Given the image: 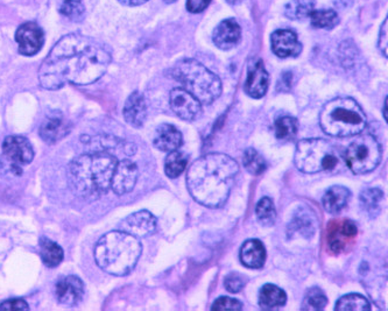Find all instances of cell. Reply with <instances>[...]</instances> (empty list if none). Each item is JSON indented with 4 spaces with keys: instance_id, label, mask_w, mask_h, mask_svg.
<instances>
[{
    "instance_id": "1f68e13d",
    "label": "cell",
    "mask_w": 388,
    "mask_h": 311,
    "mask_svg": "<svg viewBox=\"0 0 388 311\" xmlns=\"http://www.w3.org/2000/svg\"><path fill=\"white\" fill-rule=\"evenodd\" d=\"M298 124L296 118L291 116H282L275 120V136L280 140L294 139L298 133Z\"/></svg>"
},
{
    "instance_id": "74e56055",
    "label": "cell",
    "mask_w": 388,
    "mask_h": 311,
    "mask_svg": "<svg viewBox=\"0 0 388 311\" xmlns=\"http://www.w3.org/2000/svg\"><path fill=\"white\" fill-rule=\"evenodd\" d=\"M224 285H225L227 292L236 294V293H239L245 287V280L238 273H231V274H229L225 278Z\"/></svg>"
},
{
    "instance_id": "ba28073f",
    "label": "cell",
    "mask_w": 388,
    "mask_h": 311,
    "mask_svg": "<svg viewBox=\"0 0 388 311\" xmlns=\"http://www.w3.org/2000/svg\"><path fill=\"white\" fill-rule=\"evenodd\" d=\"M382 146L371 134H360L344 153V161L355 174L372 172L382 161Z\"/></svg>"
},
{
    "instance_id": "f546056e",
    "label": "cell",
    "mask_w": 388,
    "mask_h": 311,
    "mask_svg": "<svg viewBox=\"0 0 388 311\" xmlns=\"http://www.w3.org/2000/svg\"><path fill=\"white\" fill-rule=\"evenodd\" d=\"M188 165V156L185 153L173 151L166 158L165 173L169 178H176L185 172Z\"/></svg>"
},
{
    "instance_id": "d590c367",
    "label": "cell",
    "mask_w": 388,
    "mask_h": 311,
    "mask_svg": "<svg viewBox=\"0 0 388 311\" xmlns=\"http://www.w3.org/2000/svg\"><path fill=\"white\" fill-rule=\"evenodd\" d=\"M328 303V298L323 290L317 287H313L306 293L303 302H302V310H320Z\"/></svg>"
},
{
    "instance_id": "83f0119b",
    "label": "cell",
    "mask_w": 388,
    "mask_h": 311,
    "mask_svg": "<svg viewBox=\"0 0 388 311\" xmlns=\"http://www.w3.org/2000/svg\"><path fill=\"white\" fill-rule=\"evenodd\" d=\"M58 12L74 23L85 19V6L83 0H58Z\"/></svg>"
},
{
    "instance_id": "8992f818",
    "label": "cell",
    "mask_w": 388,
    "mask_h": 311,
    "mask_svg": "<svg viewBox=\"0 0 388 311\" xmlns=\"http://www.w3.org/2000/svg\"><path fill=\"white\" fill-rule=\"evenodd\" d=\"M172 72L173 77L182 85V88L204 105L214 103L222 94L220 77L196 60L178 61Z\"/></svg>"
},
{
    "instance_id": "f35d334b",
    "label": "cell",
    "mask_w": 388,
    "mask_h": 311,
    "mask_svg": "<svg viewBox=\"0 0 388 311\" xmlns=\"http://www.w3.org/2000/svg\"><path fill=\"white\" fill-rule=\"evenodd\" d=\"M29 305L26 301L21 298H14V300H7L0 305V310H28Z\"/></svg>"
},
{
    "instance_id": "d4e9b609",
    "label": "cell",
    "mask_w": 388,
    "mask_h": 311,
    "mask_svg": "<svg viewBox=\"0 0 388 311\" xmlns=\"http://www.w3.org/2000/svg\"><path fill=\"white\" fill-rule=\"evenodd\" d=\"M287 301V295L281 288L276 285H265L259 294V305L262 309H275L284 307Z\"/></svg>"
},
{
    "instance_id": "9c48e42d",
    "label": "cell",
    "mask_w": 388,
    "mask_h": 311,
    "mask_svg": "<svg viewBox=\"0 0 388 311\" xmlns=\"http://www.w3.org/2000/svg\"><path fill=\"white\" fill-rule=\"evenodd\" d=\"M5 159L10 163L11 170L21 175V167L29 165L34 159V149L25 136H7L3 143Z\"/></svg>"
},
{
    "instance_id": "60d3db41",
    "label": "cell",
    "mask_w": 388,
    "mask_h": 311,
    "mask_svg": "<svg viewBox=\"0 0 388 311\" xmlns=\"http://www.w3.org/2000/svg\"><path fill=\"white\" fill-rule=\"evenodd\" d=\"M387 23L388 20H385V23L382 25L378 43L379 49H380V52L385 58H387Z\"/></svg>"
},
{
    "instance_id": "4fadbf2b",
    "label": "cell",
    "mask_w": 388,
    "mask_h": 311,
    "mask_svg": "<svg viewBox=\"0 0 388 311\" xmlns=\"http://www.w3.org/2000/svg\"><path fill=\"white\" fill-rule=\"evenodd\" d=\"M269 84V72H266L264 62L258 58L251 60L247 67V77L244 85L246 94L249 97L259 99L265 96Z\"/></svg>"
},
{
    "instance_id": "277c9868",
    "label": "cell",
    "mask_w": 388,
    "mask_h": 311,
    "mask_svg": "<svg viewBox=\"0 0 388 311\" xmlns=\"http://www.w3.org/2000/svg\"><path fill=\"white\" fill-rule=\"evenodd\" d=\"M143 252L139 239L124 231H111L98 240L95 259L98 267L111 275L124 276L132 272Z\"/></svg>"
},
{
    "instance_id": "9a60e30c",
    "label": "cell",
    "mask_w": 388,
    "mask_h": 311,
    "mask_svg": "<svg viewBox=\"0 0 388 311\" xmlns=\"http://www.w3.org/2000/svg\"><path fill=\"white\" fill-rule=\"evenodd\" d=\"M120 229L134 237H146L156 229V218L149 211H138L120 223Z\"/></svg>"
},
{
    "instance_id": "cb8c5ba5",
    "label": "cell",
    "mask_w": 388,
    "mask_h": 311,
    "mask_svg": "<svg viewBox=\"0 0 388 311\" xmlns=\"http://www.w3.org/2000/svg\"><path fill=\"white\" fill-rule=\"evenodd\" d=\"M350 190L342 185H333L328 189L322 198L324 209L329 214H338L349 203Z\"/></svg>"
},
{
    "instance_id": "7c38bea8",
    "label": "cell",
    "mask_w": 388,
    "mask_h": 311,
    "mask_svg": "<svg viewBox=\"0 0 388 311\" xmlns=\"http://www.w3.org/2000/svg\"><path fill=\"white\" fill-rule=\"evenodd\" d=\"M169 102L175 114L181 119L193 121L202 114V104L183 88L173 89Z\"/></svg>"
},
{
    "instance_id": "7402d4cb",
    "label": "cell",
    "mask_w": 388,
    "mask_h": 311,
    "mask_svg": "<svg viewBox=\"0 0 388 311\" xmlns=\"http://www.w3.org/2000/svg\"><path fill=\"white\" fill-rule=\"evenodd\" d=\"M240 261L247 268H262L266 261L264 244L258 239L247 240L240 250Z\"/></svg>"
},
{
    "instance_id": "4dcf8cb0",
    "label": "cell",
    "mask_w": 388,
    "mask_h": 311,
    "mask_svg": "<svg viewBox=\"0 0 388 311\" xmlns=\"http://www.w3.org/2000/svg\"><path fill=\"white\" fill-rule=\"evenodd\" d=\"M309 18L313 26L322 30H333L340 23V16L333 10H314Z\"/></svg>"
},
{
    "instance_id": "b9f144b4",
    "label": "cell",
    "mask_w": 388,
    "mask_h": 311,
    "mask_svg": "<svg viewBox=\"0 0 388 311\" xmlns=\"http://www.w3.org/2000/svg\"><path fill=\"white\" fill-rule=\"evenodd\" d=\"M118 1L125 6H139L141 4L147 3L149 0H118Z\"/></svg>"
},
{
    "instance_id": "f1b7e54d",
    "label": "cell",
    "mask_w": 388,
    "mask_h": 311,
    "mask_svg": "<svg viewBox=\"0 0 388 311\" xmlns=\"http://www.w3.org/2000/svg\"><path fill=\"white\" fill-rule=\"evenodd\" d=\"M314 7L315 0H291L286 5L285 16L291 20L306 19L314 11Z\"/></svg>"
},
{
    "instance_id": "e0dca14e",
    "label": "cell",
    "mask_w": 388,
    "mask_h": 311,
    "mask_svg": "<svg viewBox=\"0 0 388 311\" xmlns=\"http://www.w3.org/2000/svg\"><path fill=\"white\" fill-rule=\"evenodd\" d=\"M271 43L273 53L281 59L296 58L301 54L302 45L298 41V36L293 31H275L271 38Z\"/></svg>"
},
{
    "instance_id": "7bdbcfd3",
    "label": "cell",
    "mask_w": 388,
    "mask_h": 311,
    "mask_svg": "<svg viewBox=\"0 0 388 311\" xmlns=\"http://www.w3.org/2000/svg\"><path fill=\"white\" fill-rule=\"evenodd\" d=\"M227 3L231 4V5H236V4L240 3L242 0H227Z\"/></svg>"
},
{
    "instance_id": "5bb4252c",
    "label": "cell",
    "mask_w": 388,
    "mask_h": 311,
    "mask_svg": "<svg viewBox=\"0 0 388 311\" xmlns=\"http://www.w3.org/2000/svg\"><path fill=\"white\" fill-rule=\"evenodd\" d=\"M138 167L131 160L124 159L118 161L114 169V178L111 182V189L118 196L129 194L136 187L138 180Z\"/></svg>"
},
{
    "instance_id": "4316f807",
    "label": "cell",
    "mask_w": 388,
    "mask_h": 311,
    "mask_svg": "<svg viewBox=\"0 0 388 311\" xmlns=\"http://www.w3.org/2000/svg\"><path fill=\"white\" fill-rule=\"evenodd\" d=\"M384 192L378 188L366 189L365 192L360 194V207L362 211L369 214L370 217H377L382 211Z\"/></svg>"
},
{
    "instance_id": "7a4b0ae2",
    "label": "cell",
    "mask_w": 388,
    "mask_h": 311,
    "mask_svg": "<svg viewBox=\"0 0 388 311\" xmlns=\"http://www.w3.org/2000/svg\"><path fill=\"white\" fill-rule=\"evenodd\" d=\"M239 165L231 156L210 153L190 165L187 187L195 201L208 207L225 204L230 196Z\"/></svg>"
},
{
    "instance_id": "6da1fadb",
    "label": "cell",
    "mask_w": 388,
    "mask_h": 311,
    "mask_svg": "<svg viewBox=\"0 0 388 311\" xmlns=\"http://www.w3.org/2000/svg\"><path fill=\"white\" fill-rule=\"evenodd\" d=\"M110 49L101 41L80 33L63 36L39 69V82L47 90L68 83L87 85L98 81L110 65Z\"/></svg>"
},
{
    "instance_id": "30bf717a",
    "label": "cell",
    "mask_w": 388,
    "mask_h": 311,
    "mask_svg": "<svg viewBox=\"0 0 388 311\" xmlns=\"http://www.w3.org/2000/svg\"><path fill=\"white\" fill-rule=\"evenodd\" d=\"M356 224L349 219L331 222L328 229V245L331 252L340 254L352 246L357 237Z\"/></svg>"
},
{
    "instance_id": "52a82bcc",
    "label": "cell",
    "mask_w": 388,
    "mask_h": 311,
    "mask_svg": "<svg viewBox=\"0 0 388 311\" xmlns=\"http://www.w3.org/2000/svg\"><path fill=\"white\" fill-rule=\"evenodd\" d=\"M340 158L336 147L327 140L304 139L296 146L294 163L300 172L306 174L333 172L340 165Z\"/></svg>"
},
{
    "instance_id": "44dd1931",
    "label": "cell",
    "mask_w": 388,
    "mask_h": 311,
    "mask_svg": "<svg viewBox=\"0 0 388 311\" xmlns=\"http://www.w3.org/2000/svg\"><path fill=\"white\" fill-rule=\"evenodd\" d=\"M183 138L180 131L171 124H162L156 129L154 146L161 152H173L182 146Z\"/></svg>"
},
{
    "instance_id": "e575fe53",
    "label": "cell",
    "mask_w": 388,
    "mask_h": 311,
    "mask_svg": "<svg viewBox=\"0 0 388 311\" xmlns=\"http://www.w3.org/2000/svg\"><path fill=\"white\" fill-rule=\"evenodd\" d=\"M243 163L246 170L252 175H260L267 168L265 159L257 152L256 149L253 148L246 149V152L244 153Z\"/></svg>"
},
{
    "instance_id": "ab89813d",
    "label": "cell",
    "mask_w": 388,
    "mask_h": 311,
    "mask_svg": "<svg viewBox=\"0 0 388 311\" xmlns=\"http://www.w3.org/2000/svg\"><path fill=\"white\" fill-rule=\"evenodd\" d=\"M211 0H187V10L190 13H200L205 10Z\"/></svg>"
},
{
    "instance_id": "3957f363",
    "label": "cell",
    "mask_w": 388,
    "mask_h": 311,
    "mask_svg": "<svg viewBox=\"0 0 388 311\" xmlns=\"http://www.w3.org/2000/svg\"><path fill=\"white\" fill-rule=\"evenodd\" d=\"M116 156L111 153H87L69 163L68 178L72 190L85 200H97L111 189L116 169Z\"/></svg>"
},
{
    "instance_id": "8fae6325",
    "label": "cell",
    "mask_w": 388,
    "mask_h": 311,
    "mask_svg": "<svg viewBox=\"0 0 388 311\" xmlns=\"http://www.w3.org/2000/svg\"><path fill=\"white\" fill-rule=\"evenodd\" d=\"M16 41L21 55L33 56L43 48L45 34L38 23H25L16 30Z\"/></svg>"
},
{
    "instance_id": "484cf974",
    "label": "cell",
    "mask_w": 388,
    "mask_h": 311,
    "mask_svg": "<svg viewBox=\"0 0 388 311\" xmlns=\"http://www.w3.org/2000/svg\"><path fill=\"white\" fill-rule=\"evenodd\" d=\"M40 253H41V259H43V263L50 268L58 267L65 256L61 246L45 237L40 239Z\"/></svg>"
},
{
    "instance_id": "ac0fdd59",
    "label": "cell",
    "mask_w": 388,
    "mask_h": 311,
    "mask_svg": "<svg viewBox=\"0 0 388 311\" xmlns=\"http://www.w3.org/2000/svg\"><path fill=\"white\" fill-rule=\"evenodd\" d=\"M242 39V30L236 20L225 19L216 27L212 34V40L216 47L222 50H229L236 47Z\"/></svg>"
},
{
    "instance_id": "836d02e7",
    "label": "cell",
    "mask_w": 388,
    "mask_h": 311,
    "mask_svg": "<svg viewBox=\"0 0 388 311\" xmlns=\"http://www.w3.org/2000/svg\"><path fill=\"white\" fill-rule=\"evenodd\" d=\"M256 214L262 227H272L276 219V210L272 200L269 197L262 198L257 204Z\"/></svg>"
},
{
    "instance_id": "2e32d148",
    "label": "cell",
    "mask_w": 388,
    "mask_h": 311,
    "mask_svg": "<svg viewBox=\"0 0 388 311\" xmlns=\"http://www.w3.org/2000/svg\"><path fill=\"white\" fill-rule=\"evenodd\" d=\"M55 296L63 305H77L85 296V283L78 276L69 275L62 278L55 285Z\"/></svg>"
},
{
    "instance_id": "5b68a950",
    "label": "cell",
    "mask_w": 388,
    "mask_h": 311,
    "mask_svg": "<svg viewBox=\"0 0 388 311\" xmlns=\"http://www.w3.org/2000/svg\"><path fill=\"white\" fill-rule=\"evenodd\" d=\"M324 133L337 138L358 136L365 130L366 117L360 104L350 97L335 98L320 111Z\"/></svg>"
},
{
    "instance_id": "ffe728a7",
    "label": "cell",
    "mask_w": 388,
    "mask_h": 311,
    "mask_svg": "<svg viewBox=\"0 0 388 311\" xmlns=\"http://www.w3.org/2000/svg\"><path fill=\"white\" fill-rule=\"evenodd\" d=\"M123 114L131 126L136 129L143 126L147 117V105L143 94L138 91L129 94L126 103L124 105Z\"/></svg>"
},
{
    "instance_id": "603a6c76",
    "label": "cell",
    "mask_w": 388,
    "mask_h": 311,
    "mask_svg": "<svg viewBox=\"0 0 388 311\" xmlns=\"http://www.w3.org/2000/svg\"><path fill=\"white\" fill-rule=\"evenodd\" d=\"M316 227L317 221L314 212L304 207L298 210L288 227V231L291 234H300L302 237L309 238L315 234Z\"/></svg>"
},
{
    "instance_id": "8d00e7d4",
    "label": "cell",
    "mask_w": 388,
    "mask_h": 311,
    "mask_svg": "<svg viewBox=\"0 0 388 311\" xmlns=\"http://www.w3.org/2000/svg\"><path fill=\"white\" fill-rule=\"evenodd\" d=\"M242 309H243V305L238 300L227 298V296L217 298L211 307V310H242Z\"/></svg>"
},
{
    "instance_id": "ee69618b",
    "label": "cell",
    "mask_w": 388,
    "mask_h": 311,
    "mask_svg": "<svg viewBox=\"0 0 388 311\" xmlns=\"http://www.w3.org/2000/svg\"><path fill=\"white\" fill-rule=\"evenodd\" d=\"M386 107H387V98H386L385 101V119H387V112H386Z\"/></svg>"
},
{
    "instance_id": "f6af8a7d",
    "label": "cell",
    "mask_w": 388,
    "mask_h": 311,
    "mask_svg": "<svg viewBox=\"0 0 388 311\" xmlns=\"http://www.w3.org/2000/svg\"><path fill=\"white\" fill-rule=\"evenodd\" d=\"M175 1H176V0H165L166 4H173L175 3Z\"/></svg>"
},
{
    "instance_id": "d6986e66",
    "label": "cell",
    "mask_w": 388,
    "mask_h": 311,
    "mask_svg": "<svg viewBox=\"0 0 388 311\" xmlns=\"http://www.w3.org/2000/svg\"><path fill=\"white\" fill-rule=\"evenodd\" d=\"M72 131V124L61 114H53L45 118L43 125L40 126V136L47 143H56L68 136Z\"/></svg>"
},
{
    "instance_id": "d6a6232c",
    "label": "cell",
    "mask_w": 388,
    "mask_h": 311,
    "mask_svg": "<svg viewBox=\"0 0 388 311\" xmlns=\"http://www.w3.org/2000/svg\"><path fill=\"white\" fill-rule=\"evenodd\" d=\"M335 309L338 311H365L371 310V305L367 298L360 294H349L337 301Z\"/></svg>"
}]
</instances>
